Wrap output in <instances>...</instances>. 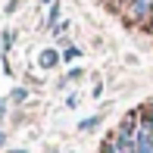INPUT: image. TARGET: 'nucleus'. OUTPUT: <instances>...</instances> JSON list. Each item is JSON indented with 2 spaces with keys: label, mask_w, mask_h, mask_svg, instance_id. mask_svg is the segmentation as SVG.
<instances>
[{
  "label": "nucleus",
  "mask_w": 153,
  "mask_h": 153,
  "mask_svg": "<svg viewBox=\"0 0 153 153\" xmlns=\"http://www.w3.org/2000/svg\"><path fill=\"white\" fill-rule=\"evenodd\" d=\"M41 66H44V69H53V66H56V62H59V53L56 50H44V53H41Z\"/></svg>",
  "instance_id": "obj_1"
},
{
  "label": "nucleus",
  "mask_w": 153,
  "mask_h": 153,
  "mask_svg": "<svg viewBox=\"0 0 153 153\" xmlns=\"http://www.w3.org/2000/svg\"><path fill=\"white\" fill-rule=\"evenodd\" d=\"M56 19H59V6L53 3V6H50V13H47V25H50V28H56V25H59Z\"/></svg>",
  "instance_id": "obj_2"
},
{
  "label": "nucleus",
  "mask_w": 153,
  "mask_h": 153,
  "mask_svg": "<svg viewBox=\"0 0 153 153\" xmlns=\"http://www.w3.org/2000/svg\"><path fill=\"white\" fill-rule=\"evenodd\" d=\"M97 125H100V116H91V119H85L78 128H81V131H91V128H97Z\"/></svg>",
  "instance_id": "obj_3"
},
{
  "label": "nucleus",
  "mask_w": 153,
  "mask_h": 153,
  "mask_svg": "<svg viewBox=\"0 0 153 153\" xmlns=\"http://www.w3.org/2000/svg\"><path fill=\"white\" fill-rule=\"evenodd\" d=\"M78 56H81V50H78V47H69V50L62 53V59H66V62H72V59H78Z\"/></svg>",
  "instance_id": "obj_4"
},
{
  "label": "nucleus",
  "mask_w": 153,
  "mask_h": 153,
  "mask_svg": "<svg viewBox=\"0 0 153 153\" xmlns=\"http://www.w3.org/2000/svg\"><path fill=\"white\" fill-rule=\"evenodd\" d=\"M25 97H28V91H25V88H16V91H13V100H19V103H22Z\"/></svg>",
  "instance_id": "obj_5"
},
{
  "label": "nucleus",
  "mask_w": 153,
  "mask_h": 153,
  "mask_svg": "<svg viewBox=\"0 0 153 153\" xmlns=\"http://www.w3.org/2000/svg\"><path fill=\"white\" fill-rule=\"evenodd\" d=\"M3 113H6V103H3V100H0V119H3Z\"/></svg>",
  "instance_id": "obj_6"
},
{
  "label": "nucleus",
  "mask_w": 153,
  "mask_h": 153,
  "mask_svg": "<svg viewBox=\"0 0 153 153\" xmlns=\"http://www.w3.org/2000/svg\"><path fill=\"white\" fill-rule=\"evenodd\" d=\"M41 3H44V6H47V3H50V6H53V0H41Z\"/></svg>",
  "instance_id": "obj_7"
},
{
  "label": "nucleus",
  "mask_w": 153,
  "mask_h": 153,
  "mask_svg": "<svg viewBox=\"0 0 153 153\" xmlns=\"http://www.w3.org/2000/svg\"><path fill=\"white\" fill-rule=\"evenodd\" d=\"M13 153H25V150H13Z\"/></svg>",
  "instance_id": "obj_8"
},
{
  "label": "nucleus",
  "mask_w": 153,
  "mask_h": 153,
  "mask_svg": "<svg viewBox=\"0 0 153 153\" xmlns=\"http://www.w3.org/2000/svg\"><path fill=\"white\" fill-rule=\"evenodd\" d=\"M0 144H3V134H0Z\"/></svg>",
  "instance_id": "obj_9"
}]
</instances>
